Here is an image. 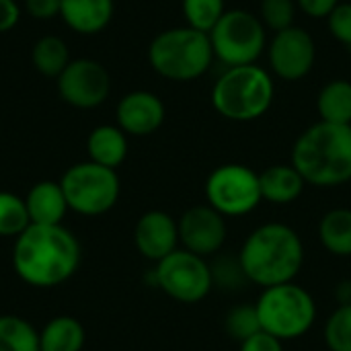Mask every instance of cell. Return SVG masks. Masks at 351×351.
Wrapping results in <instances>:
<instances>
[{
	"label": "cell",
	"instance_id": "8",
	"mask_svg": "<svg viewBox=\"0 0 351 351\" xmlns=\"http://www.w3.org/2000/svg\"><path fill=\"white\" fill-rule=\"evenodd\" d=\"M68 208L82 216H101L115 208L121 183L115 169L93 160L72 165L60 179Z\"/></svg>",
	"mask_w": 351,
	"mask_h": 351
},
{
	"label": "cell",
	"instance_id": "15",
	"mask_svg": "<svg viewBox=\"0 0 351 351\" xmlns=\"http://www.w3.org/2000/svg\"><path fill=\"white\" fill-rule=\"evenodd\" d=\"M165 103L150 90H132L117 103V125L128 136H150L165 121Z\"/></svg>",
	"mask_w": 351,
	"mask_h": 351
},
{
	"label": "cell",
	"instance_id": "20",
	"mask_svg": "<svg viewBox=\"0 0 351 351\" xmlns=\"http://www.w3.org/2000/svg\"><path fill=\"white\" fill-rule=\"evenodd\" d=\"M84 339L86 333L80 321L68 315L53 317L39 331V351H82Z\"/></svg>",
	"mask_w": 351,
	"mask_h": 351
},
{
	"label": "cell",
	"instance_id": "26",
	"mask_svg": "<svg viewBox=\"0 0 351 351\" xmlns=\"http://www.w3.org/2000/svg\"><path fill=\"white\" fill-rule=\"evenodd\" d=\"M181 10L187 27L202 33H210L226 12L224 0H181Z\"/></svg>",
	"mask_w": 351,
	"mask_h": 351
},
{
	"label": "cell",
	"instance_id": "23",
	"mask_svg": "<svg viewBox=\"0 0 351 351\" xmlns=\"http://www.w3.org/2000/svg\"><path fill=\"white\" fill-rule=\"evenodd\" d=\"M31 62L39 74L47 78H58L70 64V51L66 41L58 35H43L35 41L31 49Z\"/></svg>",
	"mask_w": 351,
	"mask_h": 351
},
{
	"label": "cell",
	"instance_id": "13",
	"mask_svg": "<svg viewBox=\"0 0 351 351\" xmlns=\"http://www.w3.org/2000/svg\"><path fill=\"white\" fill-rule=\"evenodd\" d=\"M179 243L204 259L214 257L226 243V218L212 206H193L179 218Z\"/></svg>",
	"mask_w": 351,
	"mask_h": 351
},
{
	"label": "cell",
	"instance_id": "3",
	"mask_svg": "<svg viewBox=\"0 0 351 351\" xmlns=\"http://www.w3.org/2000/svg\"><path fill=\"white\" fill-rule=\"evenodd\" d=\"M292 165L306 185L339 187L351 181V125L317 121L292 146Z\"/></svg>",
	"mask_w": 351,
	"mask_h": 351
},
{
	"label": "cell",
	"instance_id": "14",
	"mask_svg": "<svg viewBox=\"0 0 351 351\" xmlns=\"http://www.w3.org/2000/svg\"><path fill=\"white\" fill-rule=\"evenodd\" d=\"M134 243L144 259L158 263L179 249V224L171 214L150 210L136 222Z\"/></svg>",
	"mask_w": 351,
	"mask_h": 351
},
{
	"label": "cell",
	"instance_id": "36",
	"mask_svg": "<svg viewBox=\"0 0 351 351\" xmlns=\"http://www.w3.org/2000/svg\"><path fill=\"white\" fill-rule=\"evenodd\" d=\"M335 300L339 304H351V280H343L335 288Z\"/></svg>",
	"mask_w": 351,
	"mask_h": 351
},
{
	"label": "cell",
	"instance_id": "33",
	"mask_svg": "<svg viewBox=\"0 0 351 351\" xmlns=\"http://www.w3.org/2000/svg\"><path fill=\"white\" fill-rule=\"evenodd\" d=\"M239 351H284V341H280L278 337L265 331H259L247 341H243Z\"/></svg>",
	"mask_w": 351,
	"mask_h": 351
},
{
	"label": "cell",
	"instance_id": "31",
	"mask_svg": "<svg viewBox=\"0 0 351 351\" xmlns=\"http://www.w3.org/2000/svg\"><path fill=\"white\" fill-rule=\"evenodd\" d=\"M327 25L331 35L351 49V2H339L327 16Z\"/></svg>",
	"mask_w": 351,
	"mask_h": 351
},
{
	"label": "cell",
	"instance_id": "16",
	"mask_svg": "<svg viewBox=\"0 0 351 351\" xmlns=\"http://www.w3.org/2000/svg\"><path fill=\"white\" fill-rule=\"evenodd\" d=\"M113 0H62V21L80 35L101 33L113 19Z\"/></svg>",
	"mask_w": 351,
	"mask_h": 351
},
{
	"label": "cell",
	"instance_id": "22",
	"mask_svg": "<svg viewBox=\"0 0 351 351\" xmlns=\"http://www.w3.org/2000/svg\"><path fill=\"white\" fill-rule=\"evenodd\" d=\"M317 111L321 121L351 125V82L337 78L327 82L317 97Z\"/></svg>",
	"mask_w": 351,
	"mask_h": 351
},
{
	"label": "cell",
	"instance_id": "24",
	"mask_svg": "<svg viewBox=\"0 0 351 351\" xmlns=\"http://www.w3.org/2000/svg\"><path fill=\"white\" fill-rule=\"evenodd\" d=\"M0 351H39V331L23 317L2 315Z\"/></svg>",
	"mask_w": 351,
	"mask_h": 351
},
{
	"label": "cell",
	"instance_id": "32",
	"mask_svg": "<svg viewBox=\"0 0 351 351\" xmlns=\"http://www.w3.org/2000/svg\"><path fill=\"white\" fill-rule=\"evenodd\" d=\"M27 12L37 21H49L60 16L62 0H25Z\"/></svg>",
	"mask_w": 351,
	"mask_h": 351
},
{
	"label": "cell",
	"instance_id": "34",
	"mask_svg": "<svg viewBox=\"0 0 351 351\" xmlns=\"http://www.w3.org/2000/svg\"><path fill=\"white\" fill-rule=\"evenodd\" d=\"M339 0H296V6L311 19H327Z\"/></svg>",
	"mask_w": 351,
	"mask_h": 351
},
{
	"label": "cell",
	"instance_id": "30",
	"mask_svg": "<svg viewBox=\"0 0 351 351\" xmlns=\"http://www.w3.org/2000/svg\"><path fill=\"white\" fill-rule=\"evenodd\" d=\"M296 8V0H261L259 19L265 29L278 33L288 27H294Z\"/></svg>",
	"mask_w": 351,
	"mask_h": 351
},
{
	"label": "cell",
	"instance_id": "5",
	"mask_svg": "<svg viewBox=\"0 0 351 351\" xmlns=\"http://www.w3.org/2000/svg\"><path fill=\"white\" fill-rule=\"evenodd\" d=\"M276 86L267 70L257 64L226 68L212 86V107L230 121L263 117L274 103Z\"/></svg>",
	"mask_w": 351,
	"mask_h": 351
},
{
	"label": "cell",
	"instance_id": "21",
	"mask_svg": "<svg viewBox=\"0 0 351 351\" xmlns=\"http://www.w3.org/2000/svg\"><path fill=\"white\" fill-rule=\"evenodd\" d=\"M321 245L335 257H351V208H333L319 222Z\"/></svg>",
	"mask_w": 351,
	"mask_h": 351
},
{
	"label": "cell",
	"instance_id": "18",
	"mask_svg": "<svg viewBox=\"0 0 351 351\" xmlns=\"http://www.w3.org/2000/svg\"><path fill=\"white\" fill-rule=\"evenodd\" d=\"M259 185H261V197L274 206H288L294 204L306 183L302 175L294 169V165H271L265 171L259 173Z\"/></svg>",
	"mask_w": 351,
	"mask_h": 351
},
{
	"label": "cell",
	"instance_id": "1",
	"mask_svg": "<svg viewBox=\"0 0 351 351\" xmlns=\"http://www.w3.org/2000/svg\"><path fill=\"white\" fill-rule=\"evenodd\" d=\"M16 276L33 288H56L80 265V243L62 224H29L12 249Z\"/></svg>",
	"mask_w": 351,
	"mask_h": 351
},
{
	"label": "cell",
	"instance_id": "2",
	"mask_svg": "<svg viewBox=\"0 0 351 351\" xmlns=\"http://www.w3.org/2000/svg\"><path fill=\"white\" fill-rule=\"evenodd\" d=\"M237 257L249 284L271 288L296 280L304 265V245L292 226L267 222L245 239Z\"/></svg>",
	"mask_w": 351,
	"mask_h": 351
},
{
	"label": "cell",
	"instance_id": "28",
	"mask_svg": "<svg viewBox=\"0 0 351 351\" xmlns=\"http://www.w3.org/2000/svg\"><path fill=\"white\" fill-rule=\"evenodd\" d=\"M323 335L329 351H351V304H339L329 315Z\"/></svg>",
	"mask_w": 351,
	"mask_h": 351
},
{
	"label": "cell",
	"instance_id": "17",
	"mask_svg": "<svg viewBox=\"0 0 351 351\" xmlns=\"http://www.w3.org/2000/svg\"><path fill=\"white\" fill-rule=\"evenodd\" d=\"M25 204H27L31 224H45V226L62 224L66 212L70 210L60 181L58 183L56 181L35 183L29 189Z\"/></svg>",
	"mask_w": 351,
	"mask_h": 351
},
{
	"label": "cell",
	"instance_id": "7",
	"mask_svg": "<svg viewBox=\"0 0 351 351\" xmlns=\"http://www.w3.org/2000/svg\"><path fill=\"white\" fill-rule=\"evenodd\" d=\"M208 37L214 60H220L226 68L255 64L267 47V29L257 14L245 8L226 10Z\"/></svg>",
	"mask_w": 351,
	"mask_h": 351
},
{
	"label": "cell",
	"instance_id": "27",
	"mask_svg": "<svg viewBox=\"0 0 351 351\" xmlns=\"http://www.w3.org/2000/svg\"><path fill=\"white\" fill-rule=\"evenodd\" d=\"M224 331L230 339L243 343L261 331L259 315L255 304H237L224 317Z\"/></svg>",
	"mask_w": 351,
	"mask_h": 351
},
{
	"label": "cell",
	"instance_id": "10",
	"mask_svg": "<svg viewBox=\"0 0 351 351\" xmlns=\"http://www.w3.org/2000/svg\"><path fill=\"white\" fill-rule=\"evenodd\" d=\"M152 276L154 286L181 304H197L214 288L210 263L185 249H177L158 261Z\"/></svg>",
	"mask_w": 351,
	"mask_h": 351
},
{
	"label": "cell",
	"instance_id": "35",
	"mask_svg": "<svg viewBox=\"0 0 351 351\" xmlns=\"http://www.w3.org/2000/svg\"><path fill=\"white\" fill-rule=\"evenodd\" d=\"M21 19V6L16 0H0V33H8Z\"/></svg>",
	"mask_w": 351,
	"mask_h": 351
},
{
	"label": "cell",
	"instance_id": "29",
	"mask_svg": "<svg viewBox=\"0 0 351 351\" xmlns=\"http://www.w3.org/2000/svg\"><path fill=\"white\" fill-rule=\"evenodd\" d=\"M210 269H212L214 288H220L222 292H239L249 284L239 257L222 255L214 263H210Z\"/></svg>",
	"mask_w": 351,
	"mask_h": 351
},
{
	"label": "cell",
	"instance_id": "19",
	"mask_svg": "<svg viewBox=\"0 0 351 351\" xmlns=\"http://www.w3.org/2000/svg\"><path fill=\"white\" fill-rule=\"evenodd\" d=\"M88 160L117 169L128 156V134L119 125H97L86 138Z\"/></svg>",
	"mask_w": 351,
	"mask_h": 351
},
{
	"label": "cell",
	"instance_id": "9",
	"mask_svg": "<svg viewBox=\"0 0 351 351\" xmlns=\"http://www.w3.org/2000/svg\"><path fill=\"white\" fill-rule=\"evenodd\" d=\"M206 199L224 218L247 216L263 202L259 173L247 165L228 162L216 167L206 179Z\"/></svg>",
	"mask_w": 351,
	"mask_h": 351
},
{
	"label": "cell",
	"instance_id": "11",
	"mask_svg": "<svg viewBox=\"0 0 351 351\" xmlns=\"http://www.w3.org/2000/svg\"><path fill=\"white\" fill-rule=\"evenodd\" d=\"M58 95L64 103L76 109H95L103 105L111 93L107 68L93 58L70 60L64 72L56 78Z\"/></svg>",
	"mask_w": 351,
	"mask_h": 351
},
{
	"label": "cell",
	"instance_id": "6",
	"mask_svg": "<svg viewBox=\"0 0 351 351\" xmlns=\"http://www.w3.org/2000/svg\"><path fill=\"white\" fill-rule=\"evenodd\" d=\"M261 331L280 341L304 337L317 321V302L313 294L296 282L263 288L255 302Z\"/></svg>",
	"mask_w": 351,
	"mask_h": 351
},
{
	"label": "cell",
	"instance_id": "12",
	"mask_svg": "<svg viewBox=\"0 0 351 351\" xmlns=\"http://www.w3.org/2000/svg\"><path fill=\"white\" fill-rule=\"evenodd\" d=\"M267 53L274 74L288 82L308 76L317 62V45L313 35L296 25L274 33Z\"/></svg>",
	"mask_w": 351,
	"mask_h": 351
},
{
	"label": "cell",
	"instance_id": "4",
	"mask_svg": "<svg viewBox=\"0 0 351 351\" xmlns=\"http://www.w3.org/2000/svg\"><path fill=\"white\" fill-rule=\"evenodd\" d=\"M148 62L167 80L191 82L210 70L214 51L208 33L185 25L160 31L148 45Z\"/></svg>",
	"mask_w": 351,
	"mask_h": 351
},
{
	"label": "cell",
	"instance_id": "25",
	"mask_svg": "<svg viewBox=\"0 0 351 351\" xmlns=\"http://www.w3.org/2000/svg\"><path fill=\"white\" fill-rule=\"evenodd\" d=\"M31 224L25 197L0 191V237H19Z\"/></svg>",
	"mask_w": 351,
	"mask_h": 351
}]
</instances>
